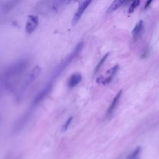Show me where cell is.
<instances>
[{"instance_id":"cell-5","label":"cell","mask_w":159,"mask_h":159,"mask_svg":"<svg viewBox=\"0 0 159 159\" xmlns=\"http://www.w3.org/2000/svg\"><path fill=\"white\" fill-rule=\"evenodd\" d=\"M91 1H83L80 4L78 9H77V11L74 14V18H73L72 21V24L73 25H75L78 22V21L81 18V16L83 15V12L87 9V8L89 6L90 4H91Z\"/></svg>"},{"instance_id":"cell-7","label":"cell","mask_w":159,"mask_h":159,"mask_svg":"<svg viewBox=\"0 0 159 159\" xmlns=\"http://www.w3.org/2000/svg\"><path fill=\"white\" fill-rule=\"evenodd\" d=\"M81 79H82V76L79 73H76V74H73L70 77V78L68 79L67 83L68 87L70 88H74L80 82Z\"/></svg>"},{"instance_id":"cell-3","label":"cell","mask_w":159,"mask_h":159,"mask_svg":"<svg viewBox=\"0 0 159 159\" xmlns=\"http://www.w3.org/2000/svg\"><path fill=\"white\" fill-rule=\"evenodd\" d=\"M41 71V67L39 66H36L34 67L31 71V72L26 76L22 85L21 86V88L19 89L18 94H17V98H18V100L21 99V98L23 96L24 92L27 91L30 86H31L34 81L36 80V79L39 76V75Z\"/></svg>"},{"instance_id":"cell-14","label":"cell","mask_w":159,"mask_h":159,"mask_svg":"<svg viewBox=\"0 0 159 159\" xmlns=\"http://www.w3.org/2000/svg\"><path fill=\"white\" fill-rule=\"evenodd\" d=\"M140 152V148H137L136 149L134 152H133L130 156H129L128 159H136L137 156H138V155L139 154Z\"/></svg>"},{"instance_id":"cell-1","label":"cell","mask_w":159,"mask_h":159,"mask_svg":"<svg viewBox=\"0 0 159 159\" xmlns=\"http://www.w3.org/2000/svg\"><path fill=\"white\" fill-rule=\"evenodd\" d=\"M29 64V59L24 57L17 60L3 70L1 76V88L5 91H13Z\"/></svg>"},{"instance_id":"cell-2","label":"cell","mask_w":159,"mask_h":159,"mask_svg":"<svg viewBox=\"0 0 159 159\" xmlns=\"http://www.w3.org/2000/svg\"><path fill=\"white\" fill-rule=\"evenodd\" d=\"M83 47V43L82 42H79L78 44L76 45L75 49L73 50L72 52L54 70V71L51 74L50 80H49V82L53 83V81L61 75L63 71L65 69L66 67L69 65V64L72 62L73 60L78 55L81 49H82Z\"/></svg>"},{"instance_id":"cell-6","label":"cell","mask_w":159,"mask_h":159,"mask_svg":"<svg viewBox=\"0 0 159 159\" xmlns=\"http://www.w3.org/2000/svg\"><path fill=\"white\" fill-rule=\"evenodd\" d=\"M39 23V19L37 16L30 15L28 16L26 24H25V31L28 34L32 33L36 28Z\"/></svg>"},{"instance_id":"cell-11","label":"cell","mask_w":159,"mask_h":159,"mask_svg":"<svg viewBox=\"0 0 159 159\" xmlns=\"http://www.w3.org/2000/svg\"><path fill=\"white\" fill-rule=\"evenodd\" d=\"M108 55H109V53H107V54H106L104 55V56H103V57L101 59V60L100 61V62H99L98 65H96V68H95V69H94V74H96V73H97V72L99 71V70L100 69L102 65H103V64L104 63V62L106 61V59L108 58Z\"/></svg>"},{"instance_id":"cell-4","label":"cell","mask_w":159,"mask_h":159,"mask_svg":"<svg viewBox=\"0 0 159 159\" xmlns=\"http://www.w3.org/2000/svg\"><path fill=\"white\" fill-rule=\"evenodd\" d=\"M52 83H50L49 81L48 83L45 85V87L42 88L41 91L39 92L36 94V95L34 96L28 111L32 113L34 110L37 108L39 105L48 96V94L52 90Z\"/></svg>"},{"instance_id":"cell-8","label":"cell","mask_w":159,"mask_h":159,"mask_svg":"<svg viewBox=\"0 0 159 159\" xmlns=\"http://www.w3.org/2000/svg\"><path fill=\"white\" fill-rule=\"evenodd\" d=\"M121 95H122V90L119 92L117 93L115 97L114 98L112 102H111V105L109 106L108 111H107V115L110 116L111 114L113 113V112L114 111L116 108L118 103L119 101L120 100V98H121Z\"/></svg>"},{"instance_id":"cell-13","label":"cell","mask_w":159,"mask_h":159,"mask_svg":"<svg viewBox=\"0 0 159 159\" xmlns=\"http://www.w3.org/2000/svg\"><path fill=\"white\" fill-rule=\"evenodd\" d=\"M139 4H140L139 1H136L132 2L128 9V13L129 14L132 13V12L135 10L136 8L139 5Z\"/></svg>"},{"instance_id":"cell-12","label":"cell","mask_w":159,"mask_h":159,"mask_svg":"<svg viewBox=\"0 0 159 159\" xmlns=\"http://www.w3.org/2000/svg\"><path fill=\"white\" fill-rule=\"evenodd\" d=\"M119 67L118 65L113 67L112 68H111L110 69L108 70L106 72V74L108 75V76L112 77V78H113V76L115 75L116 74V72L119 70Z\"/></svg>"},{"instance_id":"cell-15","label":"cell","mask_w":159,"mask_h":159,"mask_svg":"<svg viewBox=\"0 0 159 159\" xmlns=\"http://www.w3.org/2000/svg\"><path fill=\"white\" fill-rule=\"evenodd\" d=\"M72 120H73V117H70V118H68L67 119V121L65 122V124H63V126L62 127V131H67V129L68 128V127L70 126V124H71V123L72 121Z\"/></svg>"},{"instance_id":"cell-10","label":"cell","mask_w":159,"mask_h":159,"mask_svg":"<svg viewBox=\"0 0 159 159\" xmlns=\"http://www.w3.org/2000/svg\"><path fill=\"white\" fill-rule=\"evenodd\" d=\"M124 3V1H120V0H118V1H114L112 3L111 6L108 8V9L106 11V13L108 14H110L113 13L114 11L116 10L118 8L121 6Z\"/></svg>"},{"instance_id":"cell-9","label":"cell","mask_w":159,"mask_h":159,"mask_svg":"<svg viewBox=\"0 0 159 159\" xmlns=\"http://www.w3.org/2000/svg\"><path fill=\"white\" fill-rule=\"evenodd\" d=\"M143 28H144L143 21L140 20L139 21H138V23L136 24V25L132 31V36L134 39L136 40L139 37L142 31Z\"/></svg>"},{"instance_id":"cell-16","label":"cell","mask_w":159,"mask_h":159,"mask_svg":"<svg viewBox=\"0 0 159 159\" xmlns=\"http://www.w3.org/2000/svg\"><path fill=\"white\" fill-rule=\"evenodd\" d=\"M152 3V0H150V1H147V3H145V6H144V8H145V9H147V8L150 5V4H151Z\"/></svg>"}]
</instances>
